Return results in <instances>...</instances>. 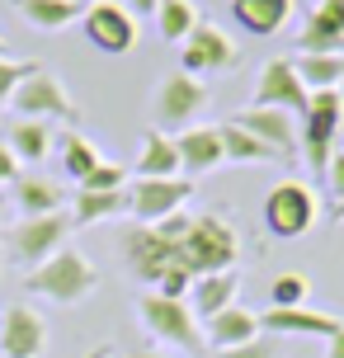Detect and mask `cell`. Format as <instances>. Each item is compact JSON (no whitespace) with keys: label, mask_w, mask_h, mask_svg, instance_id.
I'll use <instances>...</instances> for the list:
<instances>
[{"label":"cell","mask_w":344,"mask_h":358,"mask_svg":"<svg viewBox=\"0 0 344 358\" xmlns=\"http://www.w3.org/2000/svg\"><path fill=\"white\" fill-rule=\"evenodd\" d=\"M231 123H241L245 132H255L264 146H273L278 156H288L292 146H297V113L288 108H264V104H250L245 113H236Z\"/></svg>","instance_id":"e0dca14e"},{"label":"cell","mask_w":344,"mask_h":358,"mask_svg":"<svg viewBox=\"0 0 344 358\" xmlns=\"http://www.w3.org/2000/svg\"><path fill=\"white\" fill-rule=\"evenodd\" d=\"M170 175H180L175 137H165V132H146V137H142V156H137V179H170Z\"/></svg>","instance_id":"7402d4cb"},{"label":"cell","mask_w":344,"mask_h":358,"mask_svg":"<svg viewBox=\"0 0 344 358\" xmlns=\"http://www.w3.org/2000/svg\"><path fill=\"white\" fill-rule=\"evenodd\" d=\"M297 48L307 57H340L344 52V0H316V10L307 15Z\"/></svg>","instance_id":"5bb4252c"},{"label":"cell","mask_w":344,"mask_h":358,"mask_svg":"<svg viewBox=\"0 0 344 358\" xmlns=\"http://www.w3.org/2000/svg\"><path fill=\"white\" fill-rule=\"evenodd\" d=\"M99 161H104V156L94 151V142L85 137V132H66V137H62V170H66V175L76 179V184L90 175V170H94Z\"/></svg>","instance_id":"f1b7e54d"},{"label":"cell","mask_w":344,"mask_h":358,"mask_svg":"<svg viewBox=\"0 0 344 358\" xmlns=\"http://www.w3.org/2000/svg\"><path fill=\"white\" fill-rule=\"evenodd\" d=\"M118 213H127L123 189H80V194H76L71 227H94V222H109V217H118Z\"/></svg>","instance_id":"603a6c76"},{"label":"cell","mask_w":344,"mask_h":358,"mask_svg":"<svg viewBox=\"0 0 344 358\" xmlns=\"http://www.w3.org/2000/svg\"><path fill=\"white\" fill-rule=\"evenodd\" d=\"M340 108H344V80H340Z\"/></svg>","instance_id":"ab89813d"},{"label":"cell","mask_w":344,"mask_h":358,"mask_svg":"<svg viewBox=\"0 0 344 358\" xmlns=\"http://www.w3.org/2000/svg\"><path fill=\"white\" fill-rule=\"evenodd\" d=\"M156 24H161L165 43H184V38L203 24V15H199L194 0H161V5H156Z\"/></svg>","instance_id":"4316f807"},{"label":"cell","mask_w":344,"mask_h":358,"mask_svg":"<svg viewBox=\"0 0 344 358\" xmlns=\"http://www.w3.org/2000/svg\"><path fill=\"white\" fill-rule=\"evenodd\" d=\"M217 127H222V151H227V161H236V165H264V161L278 156L273 146H264L255 132H245L241 123H217Z\"/></svg>","instance_id":"d4e9b609"},{"label":"cell","mask_w":344,"mask_h":358,"mask_svg":"<svg viewBox=\"0 0 344 358\" xmlns=\"http://www.w3.org/2000/svg\"><path fill=\"white\" fill-rule=\"evenodd\" d=\"M19 175V161H15V151L0 142V184H10V179Z\"/></svg>","instance_id":"e575fe53"},{"label":"cell","mask_w":344,"mask_h":358,"mask_svg":"<svg viewBox=\"0 0 344 358\" xmlns=\"http://www.w3.org/2000/svg\"><path fill=\"white\" fill-rule=\"evenodd\" d=\"M264 231L278 236V241H292V236H307L316 227V217H321V198L311 194L307 184H297V179H283V184H273L269 194H264Z\"/></svg>","instance_id":"5b68a950"},{"label":"cell","mask_w":344,"mask_h":358,"mask_svg":"<svg viewBox=\"0 0 344 358\" xmlns=\"http://www.w3.org/2000/svg\"><path fill=\"white\" fill-rule=\"evenodd\" d=\"M330 349H326V358H344V325H340V330H335V335H330Z\"/></svg>","instance_id":"d590c367"},{"label":"cell","mask_w":344,"mask_h":358,"mask_svg":"<svg viewBox=\"0 0 344 358\" xmlns=\"http://www.w3.org/2000/svg\"><path fill=\"white\" fill-rule=\"evenodd\" d=\"M137 316H142V330L151 340L184 349V354L203 349V330H199V316L189 311V302H175V297H161V292H142Z\"/></svg>","instance_id":"277c9868"},{"label":"cell","mask_w":344,"mask_h":358,"mask_svg":"<svg viewBox=\"0 0 344 358\" xmlns=\"http://www.w3.org/2000/svg\"><path fill=\"white\" fill-rule=\"evenodd\" d=\"M340 325H344L340 316L316 311V306H264L259 311V330H269V335H321V340H330Z\"/></svg>","instance_id":"9a60e30c"},{"label":"cell","mask_w":344,"mask_h":358,"mask_svg":"<svg viewBox=\"0 0 344 358\" xmlns=\"http://www.w3.org/2000/svg\"><path fill=\"white\" fill-rule=\"evenodd\" d=\"M175 151H180V170H189V175H213V170H222V161H227V151H222V127H213V123L184 127L180 137H175Z\"/></svg>","instance_id":"2e32d148"},{"label":"cell","mask_w":344,"mask_h":358,"mask_svg":"<svg viewBox=\"0 0 344 358\" xmlns=\"http://www.w3.org/2000/svg\"><path fill=\"white\" fill-rule=\"evenodd\" d=\"M236 292H241V273H236V268L203 273V278H194V287H189V311L208 321V316H217V311L236 306Z\"/></svg>","instance_id":"ac0fdd59"},{"label":"cell","mask_w":344,"mask_h":358,"mask_svg":"<svg viewBox=\"0 0 344 358\" xmlns=\"http://www.w3.org/2000/svg\"><path fill=\"white\" fill-rule=\"evenodd\" d=\"M255 104L264 108H288V113H307V85L288 57H273L264 62V71L255 80Z\"/></svg>","instance_id":"4fadbf2b"},{"label":"cell","mask_w":344,"mask_h":358,"mask_svg":"<svg viewBox=\"0 0 344 358\" xmlns=\"http://www.w3.org/2000/svg\"><path fill=\"white\" fill-rule=\"evenodd\" d=\"M335 222H344V194L335 198Z\"/></svg>","instance_id":"74e56055"},{"label":"cell","mask_w":344,"mask_h":358,"mask_svg":"<svg viewBox=\"0 0 344 358\" xmlns=\"http://www.w3.org/2000/svg\"><path fill=\"white\" fill-rule=\"evenodd\" d=\"M127 358H161V354H146V349H142V354H127Z\"/></svg>","instance_id":"f35d334b"},{"label":"cell","mask_w":344,"mask_h":358,"mask_svg":"<svg viewBox=\"0 0 344 358\" xmlns=\"http://www.w3.org/2000/svg\"><path fill=\"white\" fill-rule=\"evenodd\" d=\"M326 179H330V189H335V198H340V194H344V151H335V156H330Z\"/></svg>","instance_id":"836d02e7"},{"label":"cell","mask_w":344,"mask_h":358,"mask_svg":"<svg viewBox=\"0 0 344 358\" xmlns=\"http://www.w3.org/2000/svg\"><path fill=\"white\" fill-rule=\"evenodd\" d=\"M236 24L255 38H273L292 19V0H231Z\"/></svg>","instance_id":"ffe728a7"},{"label":"cell","mask_w":344,"mask_h":358,"mask_svg":"<svg viewBox=\"0 0 344 358\" xmlns=\"http://www.w3.org/2000/svg\"><path fill=\"white\" fill-rule=\"evenodd\" d=\"M52 123L48 118H15L10 123V151H15V161H29V165H38L48 151H52Z\"/></svg>","instance_id":"44dd1931"},{"label":"cell","mask_w":344,"mask_h":358,"mask_svg":"<svg viewBox=\"0 0 344 358\" xmlns=\"http://www.w3.org/2000/svg\"><path fill=\"white\" fill-rule=\"evenodd\" d=\"M307 273H297V268H288V273H278L269 283V306H307Z\"/></svg>","instance_id":"f546056e"},{"label":"cell","mask_w":344,"mask_h":358,"mask_svg":"<svg viewBox=\"0 0 344 358\" xmlns=\"http://www.w3.org/2000/svg\"><path fill=\"white\" fill-rule=\"evenodd\" d=\"M15 203L24 217H48V213H62V189L48 184L43 175H24L15 184Z\"/></svg>","instance_id":"cb8c5ba5"},{"label":"cell","mask_w":344,"mask_h":358,"mask_svg":"<svg viewBox=\"0 0 344 358\" xmlns=\"http://www.w3.org/2000/svg\"><path fill=\"white\" fill-rule=\"evenodd\" d=\"M127 10H132V15H156V5H161V0H123Z\"/></svg>","instance_id":"8d00e7d4"},{"label":"cell","mask_w":344,"mask_h":358,"mask_svg":"<svg viewBox=\"0 0 344 358\" xmlns=\"http://www.w3.org/2000/svg\"><path fill=\"white\" fill-rule=\"evenodd\" d=\"M292 66L302 76L307 94L311 90H340V80H344V57H297Z\"/></svg>","instance_id":"83f0119b"},{"label":"cell","mask_w":344,"mask_h":358,"mask_svg":"<svg viewBox=\"0 0 344 358\" xmlns=\"http://www.w3.org/2000/svg\"><path fill=\"white\" fill-rule=\"evenodd\" d=\"M194 198V179L189 175H170V179H137L127 194V213L142 227H156L165 217L184 213V203Z\"/></svg>","instance_id":"9c48e42d"},{"label":"cell","mask_w":344,"mask_h":358,"mask_svg":"<svg viewBox=\"0 0 344 358\" xmlns=\"http://www.w3.org/2000/svg\"><path fill=\"white\" fill-rule=\"evenodd\" d=\"M0 57H5V38H0Z\"/></svg>","instance_id":"60d3db41"},{"label":"cell","mask_w":344,"mask_h":358,"mask_svg":"<svg viewBox=\"0 0 344 358\" xmlns=\"http://www.w3.org/2000/svg\"><path fill=\"white\" fill-rule=\"evenodd\" d=\"M24 287H29L34 297L57 302V306H76V302H85L94 287H99V268H94L80 250L62 245L52 259H43L38 268L24 273Z\"/></svg>","instance_id":"7a4b0ae2"},{"label":"cell","mask_w":344,"mask_h":358,"mask_svg":"<svg viewBox=\"0 0 344 358\" xmlns=\"http://www.w3.org/2000/svg\"><path fill=\"white\" fill-rule=\"evenodd\" d=\"M123 165H109V161H99V165H94V170H90V175H85V179H80V189H123Z\"/></svg>","instance_id":"d6a6232c"},{"label":"cell","mask_w":344,"mask_h":358,"mask_svg":"<svg viewBox=\"0 0 344 358\" xmlns=\"http://www.w3.org/2000/svg\"><path fill=\"white\" fill-rule=\"evenodd\" d=\"M180 62L189 76H203V71H231L241 52H236V43L222 34L217 24H199L194 34L180 43Z\"/></svg>","instance_id":"8fae6325"},{"label":"cell","mask_w":344,"mask_h":358,"mask_svg":"<svg viewBox=\"0 0 344 358\" xmlns=\"http://www.w3.org/2000/svg\"><path fill=\"white\" fill-rule=\"evenodd\" d=\"M48 321L34 306H10L0 311V358H43L48 349Z\"/></svg>","instance_id":"7c38bea8"},{"label":"cell","mask_w":344,"mask_h":358,"mask_svg":"<svg viewBox=\"0 0 344 358\" xmlns=\"http://www.w3.org/2000/svg\"><path fill=\"white\" fill-rule=\"evenodd\" d=\"M80 24H85L90 48H99L109 57H123L137 48V15L127 10L123 0H94V5H85Z\"/></svg>","instance_id":"ba28073f"},{"label":"cell","mask_w":344,"mask_h":358,"mask_svg":"<svg viewBox=\"0 0 344 358\" xmlns=\"http://www.w3.org/2000/svg\"><path fill=\"white\" fill-rule=\"evenodd\" d=\"M66 236H71V213H48V217H24L10 241H5V250L10 259L24 268H38L43 259H52L62 245H66Z\"/></svg>","instance_id":"52a82bcc"},{"label":"cell","mask_w":344,"mask_h":358,"mask_svg":"<svg viewBox=\"0 0 344 358\" xmlns=\"http://www.w3.org/2000/svg\"><path fill=\"white\" fill-rule=\"evenodd\" d=\"M34 71V62H15V57H0V104H10V94L19 90V80Z\"/></svg>","instance_id":"4dcf8cb0"},{"label":"cell","mask_w":344,"mask_h":358,"mask_svg":"<svg viewBox=\"0 0 344 358\" xmlns=\"http://www.w3.org/2000/svg\"><path fill=\"white\" fill-rule=\"evenodd\" d=\"M259 340V316L245 311V306L236 302L217 316H208V330H203V344H213V349H241V344Z\"/></svg>","instance_id":"d6986e66"},{"label":"cell","mask_w":344,"mask_h":358,"mask_svg":"<svg viewBox=\"0 0 344 358\" xmlns=\"http://www.w3.org/2000/svg\"><path fill=\"white\" fill-rule=\"evenodd\" d=\"M203 104H208L203 80H199V76H189V71H175V76H165L161 85H156L151 118H156L161 127H189L203 113Z\"/></svg>","instance_id":"30bf717a"},{"label":"cell","mask_w":344,"mask_h":358,"mask_svg":"<svg viewBox=\"0 0 344 358\" xmlns=\"http://www.w3.org/2000/svg\"><path fill=\"white\" fill-rule=\"evenodd\" d=\"M10 104L19 108V118H48V123H76L80 108L66 94V85L57 80L48 66H34V71L19 80V90L10 94Z\"/></svg>","instance_id":"8992f818"},{"label":"cell","mask_w":344,"mask_h":358,"mask_svg":"<svg viewBox=\"0 0 344 358\" xmlns=\"http://www.w3.org/2000/svg\"><path fill=\"white\" fill-rule=\"evenodd\" d=\"M19 15L29 19L34 29L57 34V29H66V24L80 19V0H19Z\"/></svg>","instance_id":"484cf974"},{"label":"cell","mask_w":344,"mask_h":358,"mask_svg":"<svg viewBox=\"0 0 344 358\" xmlns=\"http://www.w3.org/2000/svg\"><path fill=\"white\" fill-rule=\"evenodd\" d=\"M241 255V241H236V227L217 213H199L189 217V227L180 236V264L203 278V273H222V268L236 264Z\"/></svg>","instance_id":"3957f363"},{"label":"cell","mask_w":344,"mask_h":358,"mask_svg":"<svg viewBox=\"0 0 344 358\" xmlns=\"http://www.w3.org/2000/svg\"><path fill=\"white\" fill-rule=\"evenodd\" d=\"M184 227H189V213H175L165 217V222H156V227H127L123 241H118V250H123V264L127 273L137 278V283H161L170 268H184L180 264V236Z\"/></svg>","instance_id":"6da1fadb"},{"label":"cell","mask_w":344,"mask_h":358,"mask_svg":"<svg viewBox=\"0 0 344 358\" xmlns=\"http://www.w3.org/2000/svg\"><path fill=\"white\" fill-rule=\"evenodd\" d=\"M213 358H278V344H273V335H259L241 349H213Z\"/></svg>","instance_id":"1f68e13d"}]
</instances>
